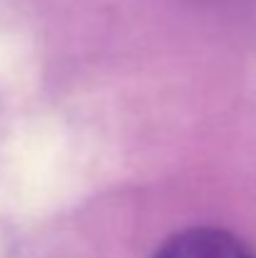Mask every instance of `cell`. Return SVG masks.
<instances>
[{"instance_id":"cell-1","label":"cell","mask_w":256,"mask_h":258,"mask_svg":"<svg viewBox=\"0 0 256 258\" xmlns=\"http://www.w3.org/2000/svg\"><path fill=\"white\" fill-rule=\"evenodd\" d=\"M153 258H256L254 251L229 231L193 226L164 241Z\"/></svg>"}]
</instances>
